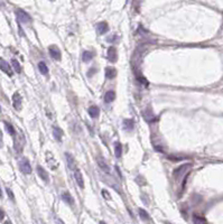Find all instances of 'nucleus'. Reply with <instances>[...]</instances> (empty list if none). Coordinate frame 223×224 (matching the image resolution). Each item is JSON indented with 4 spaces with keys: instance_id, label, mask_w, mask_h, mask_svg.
Instances as JSON below:
<instances>
[{
    "instance_id": "9b49d317",
    "label": "nucleus",
    "mask_w": 223,
    "mask_h": 224,
    "mask_svg": "<svg viewBox=\"0 0 223 224\" xmlns=\"http://www.w3.org/2000/svg\"><path fill=\"white\" fill-rule=\"evenodd\" d=\"M108 58L110 62H116L117 61V50L113 46H110L108 50Z\"/></svg>"
},
{
    "instance_id": "f257e3e1",
    "label": "nucleus",
    "mask_w": 223,
    "mask_h": 224,
    "mask_svg": "<svg viewBox=\"0 0 223 224\" xmlns=\"http://www.w3.org/2000/svg\"><path fill=\"white\" fill-rule=\"evenodd\" d=\"M192 167V165L191 164H185V165H182L181 167H178L177 169H175L174 171V177L176 179H182L183 178V176H186L187 175V170H189V168Z\"/></svg>"
},
{
    "instance_id": "a878e982",
    "label": "nucleus",
    "mask_w": 223,
    "mask_h": 224,
    "mask_svg": "<svg viewBox=\"0 0 223 224\" xmlns=\"http://www.w3.org/2000/svg\"><path fill=\"white\" fill-rule=\"evenodd\" d=\"M193 222H194V223H205L206 221H205L204 219L197 217V215H194V216H193Z\"/></svg>"
},
{
    "instance_id": "7c9ffc66",
    "label": "nucleus",
    "mask_w": 223,
    "mask_h": 224,
    "mask_svg": "<svg viewBox=\"0 0 223 224\" xmlns=\"http://www.w3.org/2000/svg\"><path fill=\"white\" fill-rule=\"evenodd\" d=\"M2 146V132H1V130H0V147Z\"/></svg>"
},
{
    "instance_id": "f8f14e48",
    "label": "nucleus",
    "mask_w": 223,
    "mask_h": 224,
    "mask_svg": "<svg viewBox=\"0 0 223 224\" xmlns=\"http://www.w3.org/2000/svg\"><path fill=\"white\" fill-rule=\"evenodd\" d=\"M122 127H123V129L127 130V131H131V130H133L135 122H133V120H131V119H125V120L122 121Z\"/></svg>"
},
{
    "instance_id": "f3484780",
    "label": "nucleus",
    "mask_w": 223,
    "mask_h": 224,
    "mask_svg": "<svg viewBox=\"0 0 223 224\" xmlns=\"http://www.w3.org/2000/svg\"><path fill=\"white\" fill-rule=\"evenodd\" d=\"M106 76L108 79H113L117 76V71L113 67H107L106 69Z\"/></svg>"
},
{
    "instance_id": "1a4fd4ad",
    "label": "nucleus",
    "mask_w": 223,
    "mask_h": 224,
    "mask_svg": "<svg viewBox=\"0 0 223 224\" xmlns=\"http://www.w3.org/2000/svg\"><path fill=\"white\" fill-rule=\"evenodd\" d=\"M74 178H75L77 185H79L81 188H84V182H83V176H82V173L80 171V169L75 168L74 169Z\"/></svg>"
},
{
    "instance_id": "aec40b11",
    "label": "nucleus",
    "mask_w": 223,
    "mask_h": 224,
    "mask_svg": "<svg viewBox=\"0 0 223 224\" xmlns=\"http://www.w3.org/2000/svg\"><path fill=\"white\" fill-rule=\"evenodd\" d=\"M114 154H116V157H117V158H120L121 155H122V146H121L120 142H116V146H114Z\"/></svg>"
},
{
    "instance_id": "7ed1b4c3",
    "label": "nucleus",
    "mask_w": 223,
    "mask_h": 224,
    "mask_svg": "<svg viewBox=\"0 0 223 224\" xmlns=\"http://www.w3.org/2000/svg\"><path fill=\"white\" fill-rule=\"evenodd\" d=\"M48 52H49V55L52 56V58H53V60H55V61H60L61 58H62L61 50H60V48H58L56 45L49 46Z\"/></svg>"
},
{
    "instance_id": "2f4dec72",
    "label": "nucleus",
    "mask_w": 223,
    "mask_h": 224,
    "mask_svg": "<svg viewBox=\"0 0 223 224\" xmlns=\"http://www.w3.org/2000/svg\"><path fill=\"white\" fill-rule=\"evenodd\" d=\"M0 197H2V190H1V187H0Z\"/></svg>"
},
{
    "instance_id": "39448f33",
    "label": "nucleus",
    "mask_w": 223,
    "mask_h": 224,
    "mask_svg": "<svg viewBox=\"0 0 223 224\" xmlns=\"http://www.w3.org/2000/svg\"><path fill=\"white\" fill-rule=\"evenodd\" d=\"M0 70L5 72L7 75L11 76L12 75V71H11V67L10 65L8 64V62H6L4 58H0Z\"/></svg>"
},
{
    "instance_id": "6e6552de",
    "label": "nucleus",
    "mask_w": 223,
    "mask_h": 224,
    "mask_svg": "<svg viewBox=\"0 0 223 224\" xmlns=\"http://www.w3.org/2000/svg\"><path fill=\"white\" fill-rule=\"evenodd\" d=\"M36 169H37V174H38V176H39V177H41V178H42L45 183H48V182H49L48 173H47V171H46L45 169H44V168L42 167V166H39V165L37 166V168H36Z\"/></svg>"
},
{
    "instance_id": "c756f323",
    "label": "nucleus",
    "mask_w": 223,
    "mask_h": 224,
    "mask_svg": "<svg viewBox=\"0 0 223 224\" xmlns=\"http://www.w3.org/2000/svg\"><path fill=\"white\" fill-rule=\"evenodd\" d=\"M4 217H5V212L1 209H0V221L4 220Z\"/></svg>"
},
{
    "instance_id": "6ab92c4d",
    "label": "nucleus",
    "mask_w": 223,
    "mask_h": 224,
    "mask_svg": "<svg viewBox=\"0 0 223 224\" xmlns=\"http://www.w3.org/2000/svg\"><path fill=\"white\" fill-rule=\"evenodd\" d=\"M38 70H39V72L42 73L43 75H47V73H48V67H47V65L44 62H39L38 63Z\"/></svg>"
},
{
    "instance_id": "5701e85b",
    "label": "nucleus",
    "mask_w": 223,
    "mask_h": 224,
    "mask_svg": "<svg viewBox=\"0 0 223 224\" xmlns=\"http://www.w3.org/2000/svg\"><path fill=\"white\" fill-rule=\"evenodd\" d=\"M11 65H12V67L15 69V71L17 73H20V71H21V67H20V64H19V62L17 61V60H11Z\"/></svg>"
},
{
    "instance_id": "0eeeda50",
    "label": "nucleus",
    "mask_w": 223,
    "mask_h": 224,
    "mask_svg": "<svg viewBox=\"0 0 223 224\" xmlns=\"http://www.w3.org/2000/svg\"><path fill=\"white\" fill-rule=\"evenodd\" d=\"M12 106L16 110H20V108H21V96L17 92L12 95Z\"/></svg>"
},
{
    "instance_id": "f03ea898",
    "label": "nucleus",
    "mask_w": 223,
    "mask_h": 224,
    "mask_svg": "<svg viewBox=\"0 0 223 224\" xmlns=\"http://www.w3.org/2000/svg\"><path fill=\"white\" fill-rule=\"evenodd\" d=\"M16 17H17L18 23H20V24H28L31 21L30 16L28 15L26 11H24L23 9H17V10H16Z\"/></svg>"
},
{
    "instance_id": "2eb2a0df",
    "label": "nucleus",
    "mask_w": 223,
    "mask_h": 224,
    "mask_svg": "<svg viewBox=\"0 0 223 224\" xmlns=\"http://www.w3.org/2000/svg\"><path fill=\"white\" fill-rule=\"evenodd\" d=\"M89 114L91 115V118H98L99 114H100V109H99L97 106H92L89 108Z\"/></svg>"
},
{
    "instance_id": "ddd939ff",
    "label": "nucleus",
    "mask_w": 223,
    "mask_h": 224,
    "mask_svg": "<svg viewBox=\"0 0 223 224\" xmlns=\"http://www.w3.org/2000/svg\"><path fill=\"white\" fill-rule=\"evenodd\" d=\"M53 135H54V138H55L57 141H61V140H62V137H63V130L61 129L60 127H57V125H54V128H53Z\"/></svg>"
},
{
    "instance_id": "b1692460",
    "label": "nucleus",
    "mask_w": 223,
    "mask_h": 224,
    "mask_svg": "<svg viewBox=\"0 0 223 224\" xmlns=\"http://www.w3.org/2000/svg\"><path fill=\"white\" fill-rule=\"evenodd\" d=\"M139 215L140 217L143 219V220H150V217H149V214H148L145 209H139Z\"/></svg>"
},
{
    "instance_id": "dca6fc26",
    "label": "nucleus",
    "mask_w": 223,
    "mask_h": 224,
    "mask_svg": "<svg viewBox=\"0 0 223 224\" xmlns=\"http://www.w3.org/2000/svg\"><path fill=\"white\" fill-rule=\"evenodd\" d=\"M97 28H98V33L99 34H106L107 31H109V26H108V24L104 23V21H102V23H100L97 26Z\"/></svg>"
},
{
    "instance_id": "cd10ccee",
    "label": "nucleus",
    "mask_w": 223,
    "mask_h": 224,
    "mask_svg": "<svg viewBox=\"0 0 223 224\" xmlns=\"http://www.w3.org/2000/svg\"><path fill=\"white\" fill-rule=\"evenodd\" d=\"M102 195H103V197L106 198V200H110V198H111V196H110L109 192H108V190H102Z\"/></svg>"
},
{
    "instance_id": "c85d7f7f",
    "label": "nucleus",
    "mask_w": 223,
    "mask_h": 224,
    "mask_svg": "<svg viewBox=\"0 0 223 224\" xmlns=\"http://www.w3.org/2000/svg\"><path fill=\"white\" fill-rule=\"evenodd\" d=\"M6 192H7L8 196H9V197H10L12 201H14V200H15V196H14V194H12L11 190H10V188H6Z\"/></svg>"
},
{
    "instance_id": "bb28decb",
    "label": "nucleus",
    "mask_w": 223,
    "mask_h": 224,
    "mask_svg": "<svg viewBox=\"0 0 223 224\" xmlns=\"http://www.w3.org/2000/svg\"><path fill=\"white\" fill-rule=\"evenodd\" d=\"M137 80L139 81V82L143 84V85H148L147 80H146V79H144V77H141V76H138V77H137Z\"/></svg>"
},
{
    "instance_id": "4468645a",
    "label": "nucleus",
    "mask_w": 223,
    "mask_h": 224,
    "mask_svg": "<svg viewBox=\"0 0 223 224\" xmlns=\"http://www.w3.org/2000/svg\"><path fill=\"white\" fill-rule=\"evenodd\" d=\"M114 99H116V92L112 91V90L108 91L106 94H104V102H106V103L113 102Z\"/></svg>"
},
{
    "instance_id": "412c9836",
    "label": "nucleus",
    "mask_w": 223,
    "mask_h": 224,
    "mask_svg": "<svg viewBox=\"0 0 223 224\" xmlns=\"http://www.w3.org/2000/svg\"><path fill=\"white\" fill-rule=\"evenodd\" d=\"M62 198H63V201L66 202V203H67V204H70V205H72L73 203H74V202H73L72 196H71V195H70L68 193H66V192L62 194Z\"/></svg>"
},
{
    "instance_id": "a211bd4d",
    "label": "nucleus",
    "mask_w": 223,
    "mask_h": 224,
    "mask_svg": "<svg viewBox=\"0 0 223 224\" xmlns=\"http://www.w3.org/2000/svg\"><path fill=\"white\" fill-rule=\"evenodd\" d=\"M65 157H66V160H67V166L70 169H75V164H74V159L73 157L68 152L65 154Z\"/></svg>"
},
{
    "instance_id": "20e7f679",
    "label": "nucleus",
    "mask_w": 223,
    "mask_h": 224,
    "mask_svg": "<svg viewBox=\"0 0 223 224\" xmlns=\"http://www.w3.org/2000/svg\"><path fill=\"white\" fill-rule=\"evenodd\" d=\"M19 168L23 171L24 174H30L31 173V166H30L29 161L27 158H23L19 161Z\"/></svg>"
},
{
    "instance_id": "423d86ee",
    "label": "nucleus",
    "mask_w": 223,
    "mask_h": 224,
    "mask_svg": "<svg viewBox=\"0 0 223 224\" xmlns=\"http://www.w3.org/2000/svg\"><path fill=\"white\" fill-rule=\"evenodd\" d=\"M143 115H144V119L147 122H152L156 120V115L152 113V111H151V109L149 108V106H148L147 109H145V110L143 111Z\"/></svg>"
},
{
    "instance_id": "393cba45",
    "label": "nucleus",
    "mask_w": 223,
    "mask_h": 224,
    "mask_svg": "<svg viewBox=\"0 0 223 224\" xmlns=\"http://www.w3.org/2000/svg\"><path fill=\"white\" fill-rule=\"evenodd\" d=\"M5 125H6V130L8 131V133H10L11 136H14V135L16 133L15 129H14V127H12L10 123H8V122H6V123H5Z\"/></svg>"
},
{
    "instance_id": "9d476101",
    "label": "nucleus",
    "mask_w": 223,
    "mask_h": 224,
    "mask_svg": "<svg viewBox=\"0 0 223 224\" xmlns=\"http://www.w3.org/2000/svg\"><path fill=\"white\" fill-rule=\"evenodd\" d=\"M98 165H99V167L101 168L104 173H107V174H109L110 173V168L109 166H108V164H107L106 159L103 158V157H98Z\"/></svg>"
},
{
    "instance_id": "4be33fe9",
    "label": "nucleus",
    "mask_w": 223,
    "mask_h": 224,
    "mask_svg": "<svg viewBox=\"0 0 223 224\" xmlns=\"http://www.w3.org/2000/svg\"><path fill=\"white\" fill-rule=\"evenodd\" d=\"M92 57H93V55H92V53L91 52H87V50H85L83 53V55H82V61L83 62H89L92 60Z\"/></svg>"
}]
</instances>
